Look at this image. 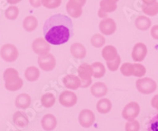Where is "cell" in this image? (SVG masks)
<instances>
[{
    "label": "cell",
    "mask_w": 158,
    "mask_h": 131,
    "mask_svg": "<svg viewBox=\"0 0 158 131\" xmlns=\"http://www.w3.org/2000/svg\"><path fill=\"white\" fill-rule=\"evenodd\" d=\"M43 30L45 40L53 45L67 43L74 35L72 20L60 14L50 17L45 22Z\"/></svg>",
    "instance_id": "cell-1"
},
{
    "label": "cell",
    "mask_w": 158,
    "mask_h": 131,
    "mask_svg": "<svg viewBox=\"0 0 158 131\" xmlns=\"http://www.w3.org/2000/svg\"><path fill=\"white\" fill-rule=\"evenodd\" d=\"M5 88L11 92L21 89L23 86V81L19 77L18 70L15 68H7L3 73Z\"/></svg>",
    "instance_id": "cell-2"
},
{
    "label": "cell",
    "mask_w": 158,
    "mask_h": 131,
    "mask_svg": "<svg viewBox=\"0 0 158 131\" xmlns=\"http://www.w3.org/2000/svg\"><path fill=\"white\" fill-rule=\"evenodd\" d=\"M79 78L81 79V88H87L92 84V76H94V70L92 65L89 63H81L78 67Z\"/></svg>",
    "instance_id": "cell-3"
},
{
    "label": "cell",
    "mask_w": 158,
    "mask_h": 131,
    "mask_svg": "<svg viewBox=\"0 0 158 131\" xmlns=\"http://www.w3.org/2000/svg\"><path fill=\"white\" fill-rule=\"evenodd\" d=\"M136 88L139 92L145 95L154 92L156 89V83L149 77H142L137 80Z\"/></svg>",
    "instance_id": "cell-4"
},
{
    "label": "cell",
    "mask_w": 158,
    "mask_h": 131,
    "mask_svg": "<svg viewBox=\"0 0 158 131\" xmlns=\"http://www.w3.org/2000/svg\"><path fill=\"white\" fill-rule=\"evenodd\" d=\"M18 50L16 46L12 43H6L0 49V55L2 59L7 63L16 61L18 57Z\"/></svg>",
    "instance_id": "cell-5"
},
{
    "label": "cell",
    "mask_w": 158,
    "mask_h": 131,
    "mask_svg": "<svg viewBox=\"0 0 158 131\" xmlns=\"http://www.w3.org/2000/svg\"><path fill=\"white\" fill-rule=\"evenodd\" d=\"M140 113V106L137 102H130L124 107L122 111V116L125 120H133Z\"/></svg>",
    "instance_id": "cell-6"
},
{
    "label": "cell",
    "mask_w": 158,
    "mask_h": 131,
    "mask_svg": "<svg viewBox=\"0 0 158 131\" xmlns=\"http://www.w3.org/2000/svg\"><path fill=\"white\" fill-rule=\"evenodd\" d=\"M37 62L40 68L44 71H52L54 70L56 65V60L54 55L49 53L44 55H40Z\"/></svg>",
    "instance_id": "cell-7"
},
{
    "label": "cell",
    "mask_w": 158,
    "mask_h": 131,
    "mask_svg": "<svg viewBox=\"0 0 158 131\" xmlns=\"http://www.w3.org/2000/svg\"><path fill=\"white\" fill-rule=\"evenodd\" d=\"M32 47L35 54L38 55H44L48 54V52L51 50V46L48 42L45 39L40 37L36 38V40L32 42Z\"/></svg>",
    "instance_id": "cell-8"
},
{
    "label": "cell",
    "mask_w": 158,
    "mask_h": 131,
    "mask_svg": "<svg viewBox=\"0 0 158 131\" xmlns=\"http://www.w3.org/2000/svg\"><path fill=\"white\" fill-rule=\"evenodd\" d=\"M79 124L84 128H89L95 122V115L91 110L84 109L78 115Z\"/></svg>",
    "instance_id": "cell-9"
},
{
    "label": "cell",
    "mask_w": 158,
    "mask_h": 131,
    "mask_svg": "<svg viewBox=\"0 0 158 131\" xmlns=\"http://www.w3.org/2000/svg\"><path fill=\"white\" fill-rule=\"evenodd\" d=\"M59 104L66 108H71L77 104V97L74 92L71 91L63 92L59 97Z\"/></svg>",
    "instance_id": "cell-10"
},
{
    "label": "cell",
    "mask_w": 158,
    "mask_h": 131,
    "mask_svg": "<svg viewBox=\"0 0 158 131\" xmlns=\"http://www.w3.org/2000/svg\"><path fill=\"white\" fill-rule=\"evenodd\" d=\"M99 29L102 34L110 36L116 31V24L112 18H104L99 24Z\"/></svg>",
    "instance_id": "cell-11"
},
{
    "label": "cell",
    "mask_w": 158,
    "mask_h": 131,
    "mask_svg": "<svg viewBox=\"0 0 158 131\" xmlns=\"http://www.w3.org/2000/svg\"><path fill=\"white\" fill-rule=\"evenodd\" d=\"M147 47L143 43H137L132 50V59L135 62H142L147 55Z\"/></svg>",
    "instance_id": "cell-12"
},
{
    "label": "cell",
    "mask_w": 158,
    "mask_h": 131,
    "mask_svg": "<svg viewBox=\"0 0 158 131\" xmlns=\"http://www.w3.org/2000/svg\"><path fill=\"white\" fill-rule=\"evenodd\" d=\"M63 82L64 86L67 88L72 90H76L81 87V79L79 77L73 74H68L63 78Z\"/></svg>",
    "instance_id": "cell-13"
},
{
    "label": "cell",
    "mask_w": 158,
    "mask_h": 131,
    "mask_svg": "<svg viewBox=\"0 0 158 131\" xmlns=\"http://www.w3.org/2000/svg\"><path fill=\"white\" fill-rule=\"evenodd\" d=\"M13 122L17 127L25 128L29 125V118L22 111H16L13 116Z\"/></svg>",
    "instance_id": "cell-14"
},
{
    "label": "cell",
    "mask_w": 158,
    "mask_h": 131,
    "mask_svg": "<svg viewBox=\"0 0 158 131\" xmlns=\"http://www.w3.org/2000/svg\"><path fill=\"white\" fill-rule=\"evenodd\" d=\"M41 126L43 129L46 131L54 130L57 126L56 118L52 114L45 115L41 120Z\"/></svg>",
    "instance_id": "cell-15"
},
{
    "label": "cell",
    "mask_w": 158,
    "mask_h": 131,
    "mask_svg": "<svg viewBox=\"0 0 158 131\" xmlns=\"http://www.w3.org/2000/svg\"><path fill=\"white\" fill-rule=\"evenodd\" d=\"M70 53L77 59H83L86 55V49L80 43H74L70 46Z\"/></svg>",
    "instance_id": "cell-16"
},
{
    "label": "cell",
    "mask_w": 158,
    "mask_h": 131,
    "mask_svg": "<svg viewBox=\"0 0 158 131\" xmlns=\"http://www.w3.org/2000/svg\"><path fill=\"white\" fill-rule=\"evenodd\" d=\"M90 92L94 96L101 98L106 95L108 92V88H107L106 84H104V83L96 82L92 85Z\"/></svg>",
    "instance_id": "cell-17"
},
{
    "label": "cell",
    "mask_w": 158,
    "mask_h": 131,
    "mask_svg": "<svg viewBox=\"0 0 158 131\" xmlns=\"http://www.w3.org/2000/svg\"><path fill=\"white\" fill-rule=\"evenodd\" d=\"M30 96L26 93L19 94L15 99V106L19 109H26L31 104Z\"/></svg>",
    "instance_id": "cell-18"
},
{
    "label": "cell",
    "mask_w": 158,
    "mask_h": 131,
    "mask_svg": "<svg viewBox=\"0 0 158 131\" xmlns=\"http://www.w3.org/2000/svg\"><path fill=\"white\" fill-rule=\"evenodd\" d=\"M117 55H118L117 49L112 45H107L103 48L102 56L106 62H110L115 59Z\"/></svg>",
    "instance_id": "cell-19"
},
{
    "label": "cell",
    "mask_w": 158,
    "mask_h": 131,
    "mask_svg": "<svg viewBox=\"0 0 158 131\" xmlns=\"http://www.w3.org/2000/svg\"><path fill=\"white\" fill-rule=\"evenodd\" d=\"M67 13L70 17L74 18H77L82 14V7L77 4L72 2L69 0L66 6Z\"/></svg>",
    "instance_id": "cell-20"
},
{
    "label": "cell",
    "mask_w": 158,
    "mask_h": 131,
    "mask_svg": "<svg viewBox=\"0 0 158 131\" xmlns=\"http://www.w3.org/2000/svg\"><path fill=\"white\" fill-rule=\"evenodd\" d=\"M38 25V21L34 16H28L24 19L22 26L24 29L27 32H33Z\"/></svg>",
    "instance_id": "cell-21"
},
{
    "label": "cell",
    "mask_w": 158,
    "mask_h": 131,
    "mask_svg": "<svg viewBox=\"0 0 158 131\" xmlns=\"http://www.w3.org/2000/svg\"><path fill=\"white\" fill-rule=\"evenodd\" d=\"M135 26L141 31H146L150 28L151 20L146 16H139L135 20Z\"/></svg>",
    "instance_id": "cell-22"
},
{
    "label": "cell",
    "mask_w": 158,
    "mask_h": 131,
    "mask_svg": "<svg viewBox=\"0 0 158 131\" xmlns=\"http://www.w3.org/2000/svg\"><path fill=\"white\" fill-rule=\"evenodd\" d=\"M111 108H112V104L110 100L106 98L100 100L97 104V110L101 114H108L111 110Z\"/></svg>",
    "instance_id": "cell-23"
},
{
    "label": "cell",
    "mask_w": 158,
    "mask_h": 131,
    "mask_svg": "<svg viewBox=\"0 0 158 131\" xmlns=\"http://www.w3.org/2000/svg\"><path fill=\"white\" fill-rule=\"evenodd\" d=\"M40 70L36 67H28L25 72V77L26 80L30 82H33L39 79L40 77Z\"/></svg>",
    "instance_id": "cell-24"
},
{
    "label": "cell",
    "mask_w": 158,
    "mask_h": 131,
    "mask_svg": "<svg viewBox=\"0 0 158 131\" xmlns=\"http://www.w3.org/2000/svg\"><path fill=\"white\" fill-rule=\"evenodd\" d=\"M142 10L146 15L149 16H156L158 14V2H153L152 3L145 4L142 6Z\"/></svg>",
    "instance_id": "cell-25"
},
{
    "label": "cell",
    "mask_w": 158,
    "mask_h": 131,
    "mask_svg": "<svg viewBox=\"0 0 158 131\" xmlns=\"http://www.w3.org/2000/svg\"><path fill=\"white\" fill-rule=\"evenodd\" d=\"M93 70H94V77L95 78H101L104 76L106 73V69L104 67V65L100 62H96L92 64Z\"/></svg>",
    "instance_id": "cell-26"
},
{
    "label": "cell",
    "mask_w": 158,
    "mask_h": 131,
    "mask_svg": "<svg viewBox=\"0 0 158 131\" xmlns=\"http://www.w3.org/2000/svg\"><path fill=\"white\" fill-rule=\"evenodd\" d=\"M100 6H101L100 9L107 14L114 12L117 9L116 2H114L110 0H101L100 2Z\"/></svg>",
    "instance_id": "cell-27"
},
{
    "label": "cell",
    "mask_w": 158,
    "mask_h": 131,
    "mask_svg": "<svg viewBox=\"0 0 158 131\" xmlns=\"http://www.w3.org/2000/svg\"><path fill=\"white\" fill-rule=\"evenodd\" d=\"M56 103V96L54 94L48 92L42 96L41 97V104L44 108H52Z\"/></svg>",
    "instance_id": "cell-28"
},
{
    "label": "cell",
    "mask_w": 158,
    "mask_h": 131,
    "mask_svg": "<svg viewBox=\"0 0 158 131\" xmlns=\"http://www.w3.org/2000/svg\"><path fill=\"white\" fill-rule=\"evenodd\" d=\"M18 14H19V10L18 6H11L5 11L6 18L9 20H15L18 18Z\"/></svg>",
    "instance_id": "cell-29"
},
{
    "label": "cell",
    "mask_w": 158,
    "mask_h": 131,
    "mask_svg": "<svg viewBox=\"0 0 158 131\" xmlns=\"http://www.w3.org/2000/svg\"><path fill=\"white\" fill-rule=\"evenodd\" d=\"M105 38L101 34H95L92 36L91 43L95 47H101L105 44Z\"/></svg>",
    "instance_id": "cell-30"
},
{
    "label": "cell",
    "mask_w": 158,
    "mask_h": 131,
    "mask_svg": "<svg viewBox=\"0 0 158 131\" xmlns=\"http://www.w3.org/2000/svg\"><path fill=\"white\" fill-rule=\"evenodd\" d=\"M121 74L126 77L133 76L134 74V64L129 63H125L120 67Z\"/></svg>",
    "instance_id": "cell-31"
},
{
    "label": "cell",
    "mask_w": 158,
    "mask_h": 131,
    "mask_svg": "<svg viewBox=\"0 0 158 131\" xmlns=\"http://www.w3.org/2000/svg\"><path fill=\"white\" fill-rule=\"evenodd\" d=\"M146 73V67L140 63H135L134 64V74L135 77H143Z\"/></svg>",
    "instance_id": "cell-32"
},
{
    "label": "cell",
    "mask_w": 158,
    "mask_h": 131,
    "mask_svg": "<svg viewBox=\"0 0 158 131\" xmlns=\"http://www.w3.org/2000/svg\"><path fill=\"white\" fill-rule=\"evenodd\" d=\"M62 0H42V5L48 9H55L61 5Z\"/></svg>",
    "instance_id": "cell-33"
},
{
    "label": "cell",
    "mask_w": 158,
    "mask_h": 131,
    "mask_svg": "<svg viewBox=\"0 0 158 131\" xmlns=\"http://www.w3.org/2000/svg\"><path fill=\"white\" fill-rule=\"evenodd\" d=\"M121 63V59L120 56L117 55V57L115 58V59L112 60V61L107 62V67H108V70L110 71H116L118 69L119 66H120Z\"/></svg>",
    "instance_id": "cell-34"
},
{
    "label": "cell",
    "mask_w": 158,
    "mask_h": 131,
    "mask_svg": "<svg viewBox=\"0 0 158 131\" xmlns=\"http://www.w3.org/2000/svg\"><path fill=\"white\" fill-rule=\"evenodd\" d=\"M139 129H140V124L135 119L128 121L125 126L126 131H139Z\"/></svg>",
    "instance_id": "cell-35"
},
{
    "label": "cell",
    "mask_w": 158,
    "mask_h": 131,
    "mask_svg": "<svg viewBox=\"0 0 158 131\" xmlns=\"http://www.w3.org/2000/svg\"><path fill=\"white\" fill-rule=\"evenodd\" d=\"M147 131H158V114L152 118L148 125Z\"/></svg>",
    "instance_id": "cell-36"
},
{
    "label": "cell",
    "mask_w": 158,
    "mask_h": 131,
    "mask_svg": "<svg viewBox=\"0 0 158 131\" xmlns=\"http://www.w3.org/2000/svg\"><path fill=\"white\" fill-rule=\"evenodd\" d=\"M150 33L151 36H152V37H153V39L158 40V25H156L152 27Z\"/></svg>",
    "instance_id": "cell-37"
},
{
    "label": "cell",
    "mask_w": 158,
    "mask_h": 131,
    "mask_svg": "<svg viewBox=\"0 0 158 131\" xmlns=\"http://www.w3.org/2000/svg\"><path fill=\"white\" fill-rule=\"evenodd\" d=\"M29 3L33 7H40L42 4V0H29Z\"/></svg>",
    "instance_id": "cell-38"
},
{
    "label": "cell",
    "mask_w": 158,
    "mask_h": 131,
    "mask_svg": "<svg viewBox=\"0 0 158 131\" xmlns=\"http://www.w3.org/2000/svg\"><path fill=\"white\" fill-rule=\"evenodd\" d=\"M151 105H152L153 108H156L158 111V94L157 95H155L153 97V99L151 100Z\"/></svg>",
    "instance_id": "cell-39"
},
{
    "label": "cell",
    "mask_w": 158,
    "mask_h": 131,
    "mask_svg": "<svg viewBox=\"0 0 158 131\" xmlns=\"http://www.w3.org/2000/svg\"><path fill=\"white\" fill-rule=\"evenodd\" d=\"M70 1H71V2H74V3L77 4V5L80 6L81 7L84 6L85 2H86V0H70Z\"/></svg>",
    "instance_id": "cell-40"
},
{
    "label": "cell",
    "mask_w": 158,
    "mask_h": 131,
    "mask_svg": "<svg viewBox=\"0 0 158 131\" xmlns=\"http://www.w3.org/2000/svg\"><path fill=\"white\" fill-rule=\"evenodd\" d=\"M98 16L101 18H106V17L108 16V14L105 12H104V11L101 10L100 9L98 11Z\"/></svg>",
    "instance_id": "cell-41"
},
{
    "label": "cell",
    "mask_w": 158,
    "mask_h": 131,
    "mask_svg": "<svg viewBox=\"0 0 158 131\" xmlns=\"http://www.w3.org/2000/svg\"><path fill=\"white\" fill-rule=\"evenodd\" d=\"M22 1V0H7V2L9 4H11V5H15V4L18 3Z\"/></svg>",
    "instance_id": "cell-42"
},
{
    "label": "cell",
    "mask_w": 158,
    "mask_h": 131,
    "mask_svg": "<svg viewBox=\"0 0 158 131\" xmlns=\"http://www.w3.org/2000/svg\"><path fill=\"white\" fill-rule=\"evenodd\" d=\"M142 2L143 3L145 4H149V3H152L153 2H156V0H142Z\"/></svg>",
    "instance_id": "cell-43"
},
{
    "label": "cell",
    "mask_w": 158,
    "mask_h": 131,
    "mask_svg": "<svg viewBox=\"0 0 158 131\" xmlns=\"http://www.w3.org/2000/svg\"><path fill=\"white\" fill-rule=\"evenodd\" d=\"M110 1H112V2H118V0H110Z\"/></svg>",
    "instance_id": "cell-44"
},
{
    "label": "cell",
    "mask_w": 158,
    "mask_h": 131,
    "mask_svg": "<svg viewBox=\"0 0 158 131\" xmlns=\"http://www.w3.org/2000/svg\"><path fill=\"white\" fill-rule=\"evenodd\" d=\"M16 131H21V130H16Z\"/></svg>",
    "instance_id": "cell-45"
}]
</instances>
